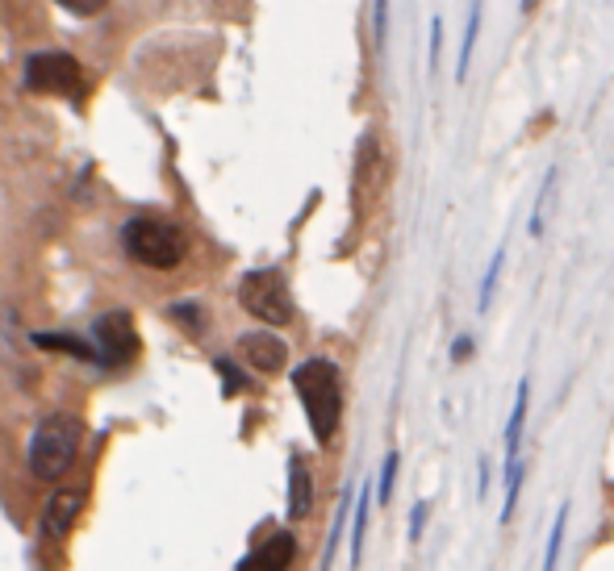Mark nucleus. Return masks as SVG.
Here are the masks:
<instances>
[{"label": "nucleus", "instance_id": "10", "mask_svg": "<svg viewBox=\"0 0 614 571\" xmlns=\"http://www.w3.org/2000/svg\"><path fill=\"white\" fill-rule=\"evenodd\" d=\"M309 509H314V480L302 455L288 459V522H302Z\"/></svg>", "mask_w": 614, "mask_h": 571}, {"label": "nucleus", "instance_id": "12", "mask_svg": "<svg viewBox=\"0 0 614 571\" xmlns=\"http://www.w3.org/2000/svg\"><path fill=\"white\" fill-rule=\"evenodd\" d=\"M477 34H481V0H472V13H468V29H464L461 42V63H456V79L468 75V63H472V47H477Z\"/></svg>", "mask_w": 614, "mask_h": 571}, {"label": "nucleus", "instance_id": "17", "mask_svg": "<svg viewBox=\"0 0 614 571\" xmlns=\"http://www.w3.org/2000/svg\"><path fill=\"white\" fill-rule=\"evenodd\" d=\"M59 9H67V13H76V17H97L109 0H54Z\"/></svg>", "mask_w": 614, "mask_h": 571}, {"label": "nucleus", "instance_id": "20", "mask_svg": "<svg viewBox=\"0 0 614 571\" xmlns=\"http://www.w3.org/2000/svg\"><path fill=\"white\" fill-rule=\"evenodd\" d=\"M218 372L226 375V393H238V388H243V384H247V380H243V375L234 372V363H231V359H218Z\"/></svg>", "mask_w": 614, "mask_h": 571}, {"label": "nucleus", "instance_id": "1", "mask_svg": "<svg viewBox=\"0 0 614 571\" xmlns=\"http://www.w3.org/2000/svg\"><path fill=\"white\" fill-rule=\"evenodd\" d=\"M293 388L302 397V409L309 418L314 438L327 447L343 418V384H339V368L331 359H306L302 368H293Z\"/></svg>", "mask_w": 614, "mask_h": 571}, {"label": "nucleus", "instance_id": "8", "mask_svg": "<svg viewBox=\"0 0 614 571\" xmlns=\"http://www.w3.org/2000/svg\"><path fill=\"white\" fill-rule=\"evenodd\" d=\"M238 355L263 375H277L288 363V347H284L277 334H268V330H256V334H243L238 338Z\"/></svg>", "mask_w": 614, "mask_h": 571}, {"label": "nucleus", "instance_id": "24", "mask_svg": "<svg viewBox=\"0 0 614 571\" xmlns=\"http://www.w3.org/2000/svg\"><path fill=\"white\" fill-rule=\"evenodd\" d=\"M468 350H472V343H468V338H461V343H456V350H452V355H456V359H464Z\"/></svg>", "mask_w": 614, "mask_h": 571}, {"label": "nucleus", "instance_id": "18", "mask_svg": "<svg viewBox=\"0 0 614 571\" xmlns=\"http://www.w3.org/2000/svg\"><path fill=\"white\" fill-rule=\"evenodd\" d=\"M502 263H506V250H498V255H493V263H489V275H486V284H481V309H489V297H493V284H498Z\"/></svg>", "mask_w": 614, "mask_h": 571}, {"label": "nucleus", "instance_id": "11", "mask_svg": "<svg viewBox=\"0 0 614 571\" xmlns=\"http://www.w3.org/2000/svg\"><path fill=\"white\" fill-rule=\"evenodd\" d=\"M34 347L63 350V355H76V359H84V363H97L93 347H88L84 338H76V334H34Z\"/></svg>", "mask_w": 614, "mask_h": 571}, {"label": "nucleus", "instance_id": "25", "mask_svg": "<svg viewBox=\"0 0 614 571\" xmlns=\"http://www.w3.org/2000/svg\"><path fill=\"white\" fill-rule=\"evenodd\" d=\"M536 9V0H523V13H531Z\"/></svg>", "mask_w": 614, "mask_h": 571}, {"label": "nucleus", "instance_id": "22", "mask_svg": "<svg viewBox=\"0 0 614 571\" xmlns=\"http://www.w3.org/2000/svg\"><path fill=\"white\" fill-rule=\"evenodd\" d=\"M384 25H389V0H377V47H384Z\"/></svg>", "mask_w": 614, "mask_h": 571}, {"label": "nucleus", "instance_id": "14", "mask_svg": "<svg viewBox=\"0 0 614 571\" xmlns=\"http://www.w3.org/2000/svg\"><path fill=\"white\" fill-rule=\"evenodd\" d=\"M564 522H568V505L561 509V518L552 525V538H548V559H543V571H556V559H561V538H564Z\"/></svg>", "mask_w": 614, "mask_h": 571}, {"label": "nucleus", "instance_id": "2", "mask_svg": "<svg viewBox=\"0 0 614 571\" xmlns=\"http://www.w3.org/2000/svg\"><path fill=\"white\" fill-rule=\"evenodd\" d=\"M79 443H84L79 418H72V413H47L42 422L34 425V434H29V447H26L29 472L38 475L42 484H59L63 475L72 472Z\"/></svg>", "mask_w": 614, "mask_h": 571}, {"label": "nucleus", "instance_id": "5", "mask_svg": "<svg viewBox=\"0 0 614 571\" xmlns=\"http://www.w3.org/2000/svg\"><path fill=\"white\" fill-rule=\"evenodd\" d=\"M26 88L29 92H47V97H84V67L79 59L63 54V50H42V54H29L26 63Z\"/></svg>", "mask_w": 614, "mask_h": 571}, {"label": "nucleus", "instance_id": "3", "mask_svg": "<svg viewBox=\"0 0 614 571\" xmlns=\"http://www.w3.org/2000/svg\"><path fill=\"white\" fill-rule=\"evenodd\" d=\"M122 247L134 263L151 268V272H172L188 255V238L176 222L168 218H130L122 225Z\"/></svg>", "mask_w": 614, "mask_h": 571}, {"label": "nucleus", "instance_id": "6", "mask_svg": "<svg viewBox=\"0 0 614 571\" xmlns=\"http://www.w3.org/2000/svg\"><path fill=\"white\" fill-rule=\"evenodd\" d=\"M93 355L101 368H130L138 359V330L126 309H113L93 322Z\"/></svg>", "mask_w": 614, "mask_h": 571}, {"label": "nucleus", "instance_id": "16", "mask_svg": "<svg viewBox=\"0 0 614 571\" xmlns=\"http://www.w3.org/2000/svg\"><path fill=\"white\" fill-rule=\"evenodd\" d=\"M172 318H176L188 334H201L205 318H201V309H197V305H172Z\"/></svg>", "mask_w": 614, "mask_h": 571}, {"label": "nucleus", "instance_id": "21", "mask_svg": "<svg viewBox=\"0 0 614 571\" xmlns=\"http://www.w3.org/2000/svg\"><path fill=\"white\" fill-rule=\"evenodd\" d=\"M439 50H443V17L431 22V72L439 67Z\"/></svg>", "mask_w": 614, "mask_h": 571}, {"label": "nucleus", "instance_id": "19", "mask_svg": "<svg viewBox=\"0 0 614 571\" xmlns=\"http://www.w3.org/2000/svg\"><path fill=\"white\" fill-rule=\"evenodd\" d=\"M393 480H397V455H389V459H384V468H381V500H389Z\"/></svg>", "mask_w": 614, "mask_h": 571}, {"label": "nucleus", "instance_id": "4", "mask_svg": "<svg viewBox=\"0 0 614 571\" xmlns=\"http://www.w3.org/2000/svg\"><path fill=\"white\" fill-rule=\"evenodd\" d=\"M238 300L243 309L259 318L263 325H288L293 322V293L284 284V275L277 268H263V272H247L238 284Z\"/></svg>", "mask_w": 614, "mask_h": 571}, {"label": "nucleus", "instance_id": "9", "mask_svg": "<svg viewBox=\"0 0 614 571\" xmlns=\"http://www.w3.org/2000/svg\"><path fill=\"white\" fill-rule=\"evenodd\" d=\"M293 555H297V543H293L288 530H281V534H272L268 543H259V547L238 563V571H288Z\"/></svg>", "mask_w": 614, "mask_h": 571}, {"label": "nucleus", "instance_id": "7", "mask_svg": "<svg viewBox=\"0 0 614 571\" xmlns=\"http://www.w3.org/2000/svg\"><path fill=\"white\" fill-rule=\"evenodd\" d=\"M79 513H84V488H54L47 505H42V534L51 543L67 538L72 525L79 522Z\"/></svg>", "mask_w": 614, "mask_h": 571}, {"label": "nucleus", "instance_id": "13", "mask_svg": "<svg viewBox=\"0 0 614 571\" xmlns=\"http://www.w3.org/2000/svg\"><path fill=\"white\" fill-rule=\"evenodd\" d=\"M523 422H527V380L518 384V400H514L511 425H506V455L518 459V434H523Z\"/></svg>", "mask_w": 614, "mask_h": 571}, {"label": "nucleus", "instance_id": "15", "mask_svg": "<svg viewBox=\"0 0 614 571\" xmlns=\"http://www.w3.org/2000/svg\"><path fill=\"white\" fill-rule=\"evenodd\" d=\"M364 525H368V488L359 493V505H356V538H352V559L359 563V555H364Z\"/></svg>", "mask_w": 614, "mask_h": 571}, {"label": "nucleus", "instance_id": "23", "mask_svg": "<svg viewBox=\"0 0 614 571\" xmlns=\"http://www.w3.org/2000/svg\"><path fill=\"white\" fill-rule=\"evenodd\" d=\"M422 522H427V505H414V530H409L414 538L422 534Z\"/></svg>", "mask_w": 614, "mask_h": 571}]
</instances>
